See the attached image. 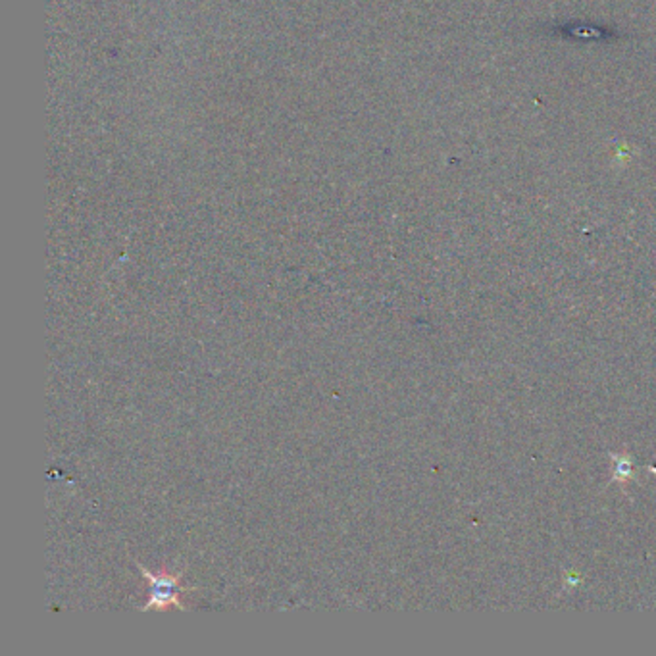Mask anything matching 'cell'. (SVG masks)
I'll use <instances>...</instances> for the list:
<instances>
[{
	"instance_id": "1",
	"label": "cell",
	"mask_w": 656,
	"mask_h": 656,
	"mask_svg": "<svg viewBox=\"0 0 656 656\" xmlns=\"http://www.w3.org/2000/svg\"><path fill=\"white\" fill-rule=\"evenodd\" d=\"M135 566L141 569V574L148 583V603L143 606V612H148V610L152 608L158 610V612H164L169 606L185 610V604L181 603V596L189 593V591H193V587L181 585V574H177V576H172V574H166V572L164 574H150L139 562L135 564Z\"/></svg>"
},
{
	"instance_id": "2",
	"label": "cell",
	"mask_w": 656,
	"mask_h": 656,
	"mask_svg": "<svg viewBox=\"0 0 656 656\" xmlns=\"http://www.w3.org/2000/svg\"><path fill=\"white\" fill-rule=\"evenodd\" d=\"M612 469H614V479L618 482H628L633 476V466L628 456L612 455Z\"/></svg>"
}]
</instances>
